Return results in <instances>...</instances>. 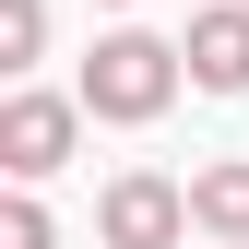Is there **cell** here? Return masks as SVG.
<instances>
[{
	"label": "cell",
	"instance_id": "obj_7",
	"mask_svg": "<svg viewBox=\"0 0 249 249\" xmlns=\"http://www.w3.org/2000/svg\"><path fill=\"white\" fill-rule=\"evenodd\" d=\"M0 249H48V213H36V202H24V190H12V202H0Z\"/></svg>",
	"mask_w": 249,
	"mask_h": 249
},
{
	"label": "cell",
	"instance_id": "obj_6",
	"mask_svg": "<svg viewBox=\"0 0 249 249\" xmlns=\"http://www.w3.org/2000/svg\"><path fill=\"white\" fill-rule=\"evenodd\" d=\"M36 48H48V0H0V59L24 71Z\"/></svg>",
	"mask_w": 249,
	"mask_h": 249
},
{
	"label": "cell",
	"instance_id": "obj_3",
	"mask_svg": "<svg viewBox=\"0 0 249 249\" xmlns=\"http://www.w3.org/2000/svg\"><path fill=\"white\" fill-rule=\"evenodd\" d=\"M71 131H83V95H12V107H0V166H12V178L71 166Z\"/></svg>",
	"mask_w": 249,
	"mask_h": 249
},
{
	"label": "cell",
	"instance_id": "obj_5",
	"mask_svg": "<svg viewBox=\"0 0 249 249\" xmlns=\"http://www.w3.org/2000/svg\"><path fill=\"white\" fill-rule=\"evenodd\" d=\"M190 226H202V237H226V249H249V154H226V166H202V178H190Z\"/></svg>",
	"mask_w": 249,
	"mask_h": 249
},
{
	"label": "cell",
	"instance_id": "obj_2",
	"mask_svg": "<svg viewBox=\"0 0 249 249\" xmlns=\"http://www.w3.org/2000/svg\"><path fill=\"white\" fill-rule=\"evenodd\" d=\"M95 226H107V249H178V226H190V190H178V178H154V166H131V178H107Z\"/></svg>",
	"mask_w": 249,
	"mask_h": 249
},
{
	"label": "cell",
	"instance_id": "obj_4",
	"mask_svg": "<svg viewBox=\"0 0 249 249\" xmlns=\"http://www.w3.org/2000/svg\"><path fill=\"white\" fill-rule=\"evenodd\" d=\"M178 59H190L202 95H249V0H213V12L190 24V48H178Z\"/></svg>",
	"mask_w": 249,
	"mask_h": 249
},
{
	"label": "cell",
	"instance_id": "obj_1",
	"mask_svg": "<svg viewBox=\"0 0 249 249\" xmlns=\"http://www.w3.org/2000/svg\"><path fill=\"white\" fill-rule=\"evenodd\" d=\"M178 71H190V59H178L166 36L119 24V36H95V59H83V107H95V119H154L178 95Z\"/></svg>",
	"mask_w": 249,
	"mask_h": 249
}]
</instances>
